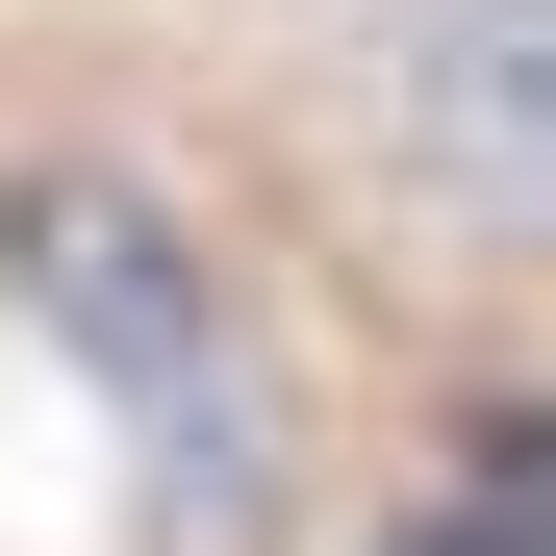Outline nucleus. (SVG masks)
<instances>
[{
    "mask_svg": "<svg viewBox=\"0 0 556 556\" xmlns=\"http://www.w3.org/2000/svg\"><path fill=\"white\" fill-rule=\"evenodd\" d=\"M354 102L455 253H556V0H354Z\"/></svg>",
    "mask_w": 556,
    "mask_h": 556,
    "instance_id": "f257e3e1",
    "label": "nucleus"
},
{
    "mask_svg": "<svg viewBox=\"0 0 556 556\" xmlns=\"http://www.w3.org/2000/svg\"><path fill=\"white\" fill-rule=\"evenodd\" d=\"M26 304H51V354H102L127 405L203 380V253H177L127 177H51V203H26Z\"/></svg>",
    "mask_w": 556,
    "mask_h": 556,
    "instance_id": "f03ea898",
    "label": "nucleus"
},
{
    "mask_svg": "<svg viewBox=\"0 0 556 556\" xmlns=\"http://www.w3.org/2000/svg\"><path fill=\"white\" fill-rule=\"evenodd\" d=\"M481 506H506V531L556 556V405H506V430H481Z\"/></svg>",
    "mask_w": 556,
    "mask_h": 556,
    "instance_id": "7ed1b4c3",
    "label": "nucleus"
},
{
    "mask_svg": "<svg viewBox=\"0 0 556 556\" xmlns=\"http://www.w3.org/2000/svg\"><path fill=\"white\" fill-rule=\"evenodd\" d=\"M380 556H531V531H506L481 481H455V506H430V531H380Z\"/></svg>",
    "mask_w": 556,
    "mask_h": 556,
    "instance_id": "20e7f679",
    "label": "nucleus"
}]
</instances>
